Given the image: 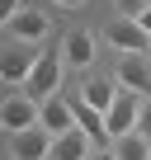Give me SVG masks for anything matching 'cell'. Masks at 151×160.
Here are the masks:
<instances>
[{"label":"cell","instance_id":"1","mask_svg":"<svg viewBox=\"0 0 151 160\" xmlns=\"http://www.w3.org/2000/svg\"><path fill=\"white\" fill-rule=\"evenodd\" d=\"M61 52H43L38 57V66L29 71V80H24V94L33 99V104H43V99H52L57 90H61Z\"/></svg>","mask_w":151,"mask_h":160},{"label":"cell","instance_id":"2","mask_svg":"<svg viewBox=\"0 0 151 160\" xmlns=\"http://www.w3.org/2000/svg\"><path fill=\"white\" fill-rule=\"evenodd\" d=\"M38 57H43V47H33V42H5L0 47V80L5 85H24L29 71L38 66Z\"/></svg>","mask_w":151,"mask_h":160},{"label":"cell","instance_id":"3","mask_svg":"<svg viewBox=\"0 0 151 160\" xmlns=\"http://www.w3.org/2000/svg\"><path fill=\"white\" fill-rule=\"evenodd\" d=\"M113 85L137 94V99H151V66H146V57H123L118 71H113Z\"/></svg>","mask_w":151,"mask_h":160},{"label":"cell","instance_id":"4","mask_svg":"<svg viewBox=\"0 0 151 160\" xmlns=\"http://www.w3.org/2000/svg\"><path fill=\"white\" fill-rule=\"evenodd\" d=\"M5 33H10V42H43L47 33H52V19L43 14V10H19L10 24H5Z\"/></svg>","mask_w":151,"mask_h":160},{"label":"cell","instance_id":"5","mask_svg":"<svg viewBox=\"0 0 151 160\" xmlns=\"http://www.w3.org/2000/svg\"><path fill=\"white\" fill-rule=\"evenodd\" d=\"M52 141H57V137H52L47 127H24V132L10 137V155H14V160H47V155H52Z\"/></svg>","mask_w":151,"mask_h":160},{"label":"cell","instance_id":"6","mask_svg":"<svg viewBox=\"0 0 151 160\" xmlns=\"http://www.w3.org/2000/svg\"><path fill=\"white\" fill-rule=\"evenodd\" d=\"M0 127H10V137L24 132V127H38V104H33L29 94H10V99H0Z\"/></svg>","mask_w":151,"mask_h":160},{"label":"cell","instance_id":"7","mask_svg":"<svg viewBox=\"0 0 151 160\" xmlns=\"http://www.w3.org/2000/svg\"><path fill=\"white\" fill-rule=\"evenodd\" d=\"M137 108H142V99L137 94H118V104L104 113V127H109V141H118V137H128V132H137Z\"/></svg>","mask_w":151,"mask_h":160},{"label":"cell","instance_id":"8","mask_svg":"<svg viewBox=\"0 0 151 160\" xmlns=\"http://www.w3.org/2000/svg\"><path fill=\"white\" fill-rule=\"evenodd\" d=\"M109 42H113L123 57H146V47H151V38L137 28V19H118V24H109Z\"/></svg>","mask_w":151,"mask_h":160},{"label":"cell","instance_id":"9","mask_svg":"<svg viewBox=\"0 0 151 160\" xmlns=\"http://www.w3.org/2000/svg\"><path fill=\"white\" fill-rule=\"evenodd\" d=\"M38 127H47L52 137H61V132H71V127H76V108H71L61 94H52V99H43V104H38Z\"/></svg>","mask_w":151,"mask_h":160},{"label":"cell","instance_id":"10","mask_svg":"<svg viewBox=\"0 0 151 160\" xmlns=\"http://www.w3.org/2000/svg\"><path fill=\"white\" fill-rule=\"evenodd\" d=\"M61 61L66 66H95V33L90 28H71L66 38H61Z\"/></svg>","mask_w":151,"mask_h":160},{"label":"cell","instance_id":"11","mask_svg":"<svg viewBox=\"0 0 151 160\" xmlns=\"http://www.w3.org/2000/svg\"><path fill=\"white\" fill-rule=\"evenodd\" d=\"M95 151H99V146H95L81 127H71V132H61V137L52 141V155H47V160H90Z\"/></svg>","mask_w":151,"mask_h":160},{"label":"cell","instance_id":"12","mask_svg":"<svg viewBox=\"0 0 151 160\" xmlns=\"http://www.w3.org/2000/svg\"><path fill=\"white\" fill-rule=\"evenodd\" d=\"M118 94H123V90L113 85V80H90V85L81 90V104H90L95 113H109V108L118 104Z\"/></svg>","mask_w":151,"mask_h":160},{"label":"cell","instance_id":"13","mask_svg":"<svg viewBox=\"0 0 151 160\" xmlns=\"http://www.w3.org/2000/svg\"><path fill=\"white\" fill-rule=\"evenodd\" d=\"M76 108V127H81L95 146H109V127H104V113H95L90 104H71Z\"/></svg>","mask_w":151,"mask_h":160},{"label":"cell","instance_id":"14","mask_svg":"<svg viewBox=\"0 0 151 160\" xmlns=\"http://www.w3.org/2000/svg\"><path fill=\"white\" fill-rule=\"evenodd\" d=\"M113 155H118V160H151V141H146L142 132H128V137L113 141Z\"/></svg>","mask_w":151,"mask_h":160},{"label":"cell","instance_id":"15","mask_svg":"<svg viewBox=\"0 0 151 160\" xmlns=\"http://www.w3.org/2000/svg\"><path fill=\"white\" fill-rule=\"evenodd\" d=\"M137 132L151 141V99H142V108H137Z\"/></svg>","mask_w":151,"mask_h":160},{"label":"cell","instance_id":"16","mask_svg":"<svg viewBox=\"0 0 151 160\" xmlns=\"http://www.w3.org/2000/svg\"><path fill=\"white\" fill-rule=\"evenodd\" d=\"M19 10H24V5H19V0H0V28H5V24H10V19L19 14Z\"/></svg>","mask_w":151,"mask_h":160},{"label":"cell","instance_id":"17","mask_svg":"<svg viewBox=\"0 0 151 160\" xmlns=\"http://www.w3.org/2000/svg\"><path fill=\"white\" fill-rule=\"evenodd\" d=\"M118 10H123V14H132V19H137V14H142V10H146V0H118Z\"/></svg>","mask_w":151,"mask_h":160},{"label":"cell","instance_id":"18","mask_svg":"<svg viewBox=\"0 0 151 160\" xmlns=\"http://www.w3.org/2000/svg\"><path fill=\"white\" fill-rule=\"evenodd\" d=\"M137 28H142V33H146V38H151V5H146V10H142V14H137Z\"/></svg>","mask_w":151,"mask_h":160},{"label":"cell","instance_id":"19","mask_svg":"<svg viewBox=\"0 0 151 160\" xmlns=\"http://www.w3.org/2000/svg\"><path fill=\"white\" fill-rule=\"evenodd\" d=\"M90 160H118V155H113V146H99V151H95Z\"/></svg>","mask_w":151,"mask_h":160},{"label":"cell","instance_id":"20","mask_svg":"<svg viewBox=\"0 0 151 160\" xmlns=\"http://www.w3.org/2000/svg\"><path fill=\"white\" fill-rule=\"evenodd\" d=\"M52 5H61V10H76V5H85V0H52Z\"/></svg>","mask_w":151,"mask_h":160},{"label":"cell","instance_id":"21","mask_svg":"<svg viewBox=\"0 0 151 160\" xmlns=\"http://www.w3.org/2000/svg\"><path fill=\"white\" fill-rule=\"evenodd\" d=\"M146 5H151V0H146Z\"/></svg>","mask_w":151,"mask_h":160}]
</instances>
